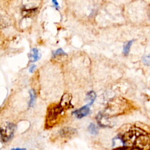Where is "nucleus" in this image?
I'll list each match as a JSON object with an SVG mask.
<instances>
[{
    "mask_svg": "<svg viewBox=\"0 0 150 150\" xmlns=\"http://www.w3.org/2000/svg\"><path fill=\"white\" fill-rule=\"evenodd\" d=\"M29 57H30V61L32 62L37 61L39 58V54L38 50L36 48L32 49L31 51H30Z\"/></svg>",
    "mask_w": 150,
    "mask_h": 150,
    "instance_id": "7",
    "label": "nucleus"
},
{
    "mask_svg": "<svg viewBox=\"0 0 150 150\" xmlns=\"http://www.w3.org/2000/svg\"><path fill=\"white\" fill-rule=\"evenodd\" d=\"M77 132V130L70 127H65L59 131V135L62 138H70L73 137Z\"/></svg>",
    "mask_w": 150,
    "mask_h": 150,
    "instance_id": "5",
    "label": "nucleus"
},
{
    "mask_svg": "<svg viewBox=\"0 0 150 150\" xmlns=\"http://www.w3.org/2000/svg\"><path fill=\"white\" fill-rule=\"evenodd\" d=\"M88 130L91 134H94V135L97 134L98 132V128L93 123H91L90 124V125L88 127Z\"/></svg>",
    "mask_w": 150,
    "mask_h": 150,
    "instance_id": "11",
    "label": "nucleus"
},
{
    "mask_svg": "<svg viewBox=\"0 0 150 150\" xmlns=\"http://www.w3.org/2000/svg\"><path fill=\"white\" fill-rule=\"evenodd\" d=\"M35 67H36V66H35V65H34V64L32 65V66H30V69H29V71H30V73H32V72L33 71L34 69H35Z\"/></svg>",
    "mask_w": 150,
    "mask_h": 150,
    "instance_id": "15",
    "label": "nucleus"
},
{
    "mask_svg": "<svg viewBox=\"0 0 150 150\" xmlns=\"http://www.w3.org/2000/svg\"><path fill=\"white\" fill-rule=\"evenodd\" d=\"M134 41V40H129V41L127 42V43H125V45H124L122 52H123V54H124L125 56H127V55L128 54V53H129V50H130L131 46H132V43H133Z\"/></svg>",
    "mask_w": 150,
    "mask_h": 150,
    "instance_id": "8",
    "label": "nucleus"
},
{
    "mask_svg": "<svg viewBox=\"0 0 150 150\" xmlns=\"http://www.w3.org/2000/svg\"><path fill=\"white\" fill-rule=\"evenodd\" d=\"M64 110L60 105L59 104L50 105L47 110L45 119V126L47 128H50L60 121L63 117Z\"/></svg>",
    "mask_w": 150,
    "mask_h": 150,
    "instance_id": "2",
    "label": "nucleus"
},
{
    "mask_svg": "<svg viewBox=\"0 0 150 150\" xmlns=\"http://www.w3.org/2000/svg\"><path fill=\"white\" fill-rule=\"evenodd\" d=\"M16 125L10 122H5L0 127V136L3 142L11 140L14 135Z\"/></svg>",
    "mask_w": 150,
    "mask_h": 150,
    "instance_id": "3",
    "label": "nucleus"
},
{
    "mask_svg": "<svg viewBox=\"0 0 150 150\" xmlns=\"http://www.w3.org/2000/svg\"><path fill=\"white\" fill-rule=\"evenodd\" d=\"M124 146L138 150L150 149V134L145 131L134 128L126 132L122 137Z\"/></svg>",
    "mask_w": 150,
    "mask_h": 150,
    "instance_id": "1",
    "label": "nucleus"
},
{
    "mask_svg": "<svg viewBox=\"0 0 150 150\" xmlns=\"http://www.w3.org/2000/svg\"><path fill=\"white\" fill-rule=\"evenodd\" d=\"M72 99V96L70 93H64L60 100V105L63 108V110H67L73 107L71 104V101Z\"/></svg>",
    "mask_w": 150,
    "mask_h": 150,
    "instance_id": "4",
    "label": "nucleus"
},
{
    "mask_svg": "<svg viewBox=\"0 0 150 150\" xmlns=\"http://www.w3.org/2000/svg\"><path fill=\"white\" fill-rule=\"evenodd\" d=\"M96 97V93L93 91H90L87 94V98L89 101L88 105H90L93 104L94 101L95 100V98Z\"/></svg>",
    "mask_w": 150,
    "mask_h": 150,
    "instance_id": "9",
    "label": "nucleus"
},
{
    "mask_svg": "<svg viewBox=\"0 0 150 150\" xmlns=\"http://www.w3.org/2000/svg\"><path fill=\"white\" fill-rule=\"evenodd\" d=\"M65 54V53L64 52V51L62 49H59L54 52V56L60 55V54Z\"/></svg>",
    "mask_w": 150,
    "mask_h": 150,
    "instance_id": "13",
    "label": "nucleus"
},
{
    "mask_svg": "<svg viewBox=\"0 0 150 150\" xmlns=\"http://www.w3.org/2000/svg\"><path fill=\"white\" fill-rule=\"evenodd\" d=\"M52 2H53V5H54L57 9H58V8H59V4H58L57 0H52Z\"/></svg>",
    "mask_w": 150,
    "mask_h": 150,
    "instance_id": "14",
    "label": "nucleus"
},
{
    "mask_svg": "<svg viewBox=\"0 0 150 150\" xmlns=\"http://www.w3.org/2000/svg\"><path fill=\"white\" fill-rule=\"evenodd\" d=\"M90 112V108L88 105H84L74 111H73V114L78 118H81L86 115H87Z\"/></svg>",
    "mask_w": 150,
    "mask_h": 150,
    "instance_id": "6",
    "label": "nucleus"
},
{
    "mask_svg": "<svg viewBox=\"0 0 150 150\" xmlns=\"http://www.w3.org/2000/svg\"><path fill=\"white\" fill-rule=\"evenodd\" d=\"M30 94V101L29 103V107H32L34 104L35 101V97H36V94L33 90H31L29 91Z\"/></svg>",
    "mask_w": 150,
    "mask_h": 150,
    "instance_id": "10",
    "label": "nucleus"
},
{
    "mask_svg": "<svg viewBox=\"0 0 150 150\" xmlns=\"http://www.w3.org/2000/svg\"><path fill=\"white\" fill-rule=\"evenodd\" d=\"M11 150H27V149H25V148H13Z\"/></svg>",
    "mask_w": 150,
    "mask_h": 150,
    "instance_id": "16",
    "label": "nucleus"
},
{
    "mask_svg": "<svg viewBox=\"0 0 150 150\" xmlns=\"http://www.w3.org/2000/svg\"><path fill=\"white\" fill-rule=\"evenodd\" d=\"M142 62L148 66H150V54H148L147 55L144 56L142 57Z\"/></svg>",
    "mask_w": 150,
    "mask_h": 150,
    "instance_id": "12",
    "label": "nucleus"
}]
</instances>
